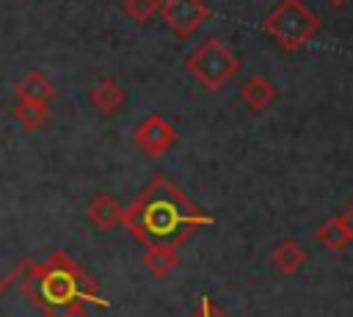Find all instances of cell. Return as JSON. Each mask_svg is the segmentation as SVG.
Segmentation results:
<instances>
[{"label":"cell","instance_id":"6da1fadb","mask_svg":"<svg viewBox=\"0 0 353 317\" xmlns=\"http://www.w3.org/2000/svg\"><path fill=\"white\" fill-rule=\"evenodd\" d=\"M121 223L146 245H179L193 229L212 226V218L168 179H152L121 212Z\"/></svg>","mask_w":353,"mask_h":317},{"label":"cell","instance_id":"7a4b0ae2","mask_svg":"<svg viewBox=\"0 0 353 317\" xmlns=\"http://www.w3.org/2000/svg\"><path fill=\"white\" fill-rule=\"evenodd\" d=\"M41 295L47 298V309L50 317H69L72 311H77L80 300L85 295H91V289H85L80 270L61 256H52L41 270H39V281Z\"/></svg>","mask_w":353,"mask_h":317},{"label":"cell","instance_id":"3957f363","mask_svg":"<svg viewBox=\"0 0 353 317\" xmlns=\"http://www.w3.org/2000/svg\"><path fill=\"white\" fill-rule=\"evenodd\" d=\"M262 28L268 36H273L279 41V47H284L287 52H295L317 36L320 19L309 6H303V0H281L268 14Z\"/></svg>","mask_w":353,"mask_h":317},{"label":"cell","instance_id":"277c9868","mask_svg":"<svg viewBox=\"0 0 353 317\" xmlns=\"http://www.w3.org/2000/svg\"><path fill=\"white\" fill-rule=\"evenodd\" d=\"M185 66L207 91H218L237 74L240 61L221 39H207L204 44L196 47V52L185 61Z\"/></svg>","mask_w":353,"mask_h":317},{"label":"cell","instance_id":"5b68a950","mask_svg":"<svg viewBox=\"0 0 353 317\" xmlns=\"http://www.w3.org/2000/svg\"><path fill=\"white\" fill-rule=\"evenodd\" d=\"M163 22L176 33V36H190L199 30V25L210 17V8L204 0H163L160 3Z\"/></svg>","mask_w":353,"mask_h":317},{"label":"cell","instance_id":"8992f818","mask_svg":"<svg viewBox=\"0 0 353 317\" xmlns=\"http://www.w3.org/2000/svg\"><path fill=\"white\" fill-rule=\"evenodd\" d=\"M132 143L141 146L149 157H160L176 143V130H174V124L168 119H163L160 113H152L135 127Z\"/></svg>","mask_w":353,"mask_h":317},{"label":"cell","instance_id":"52a82bcc","mask_svg":"<svg viewBox=\"0 0 353 317\" xmlns=\"http://www.w3.org/2000/svg\"><path fill=\"white\" fill-rule=\"evenodd\" d=\"M14 96L17 99H25V102H39V105H50L52 96H55V85L36 69L25 72L17 85H14Z\"/></svg>","mask_w":353,"mask_h":317},{"label":"cell","instance_id":"ba28073f","mask_svg":"<svg viewBox=\"0 0 353 317\" xmlns=\"http://www.w3.org/2000/svg\"><path fill=\"white\" fill-rule=\"evenodd\" d=\"M240 99H243L251 110H265V108H270V105L279 99V88H276L268 77L251 74V77L240 85Z\"/></svg>","mask_w":353,"mask_h":317},{"label":"cell","instance_id":"9c48e42d","mask_svg":"<svg viewBox=\"0 0 353 317\" xmlns=\"http://www.w3.org/2000/svg\"><path fill=\"white\" fill-rule=\"evenodd\" d=\"M121 212H124V209H121L110 196H105V193H97V196L88 201V207H85L88 221H91L99 232H108V229L119 226V223H121Z\"/></svg>","mask_w":353,"mask_h":317},{"label":"cell","instance_id":"30bf717a","mask_svg":"<svg viewBox=\"0 0 353 317\" xmlns=\"http://www.w3.org/2000/svg\"><path fill=\"white\" fill-rule=\"evenodd\" d=\"M124 88L116 83V80H99V83H94L91 85V91H88V102L97 108V110H102V113H116V110H121V105H124Z\"/></svg>","mask_w":353,"mask_h":317},{"label":"cell","instance_id":"8fae6325","mask_svg":"<svg viewBox=\"0 0 353 317\" xmlns=\"http://www.w3.org/2000/svg\"><path fill=\"white\" fill-rule=\"evenodd\" d=\"M270 262H273V267L276 270H281V273H298L301 267H303V262H306V251L295 243V240H281L273 251H270Z\"/></svg>","mask_w":353,"mask_h":317},{"label":"cell","instance_id":"7c38bea8","mask_svg":"<svg viewBox=\"0 0 353 317\" xmlns=\"http://www.w3.org/2000/svg\"><path fill=\"white\" fill-rule=\"evenodd\" d=\"M176 265H179L176 245H146L143 267H146L152 276H168Z\"/></svg>","mask_w":353,"mask_h":317},{"label":"cell","instance_id":"4fadbf2b","mask_svg":"<svg viewBox=\"0 0 353 317\" xmlns=\"http://www.w3.org/2000/svg\"><path fill=\"white\" fill-rule=\"evenodd\" d=\"M14 121L22 124L28 132L41 130V127L50 121V105H39V102L17 99V105H14Z\"/></svg>","mask_w":353,"mask_h":317},{"label":"cell","instance_id":"5bb4252c","mask_svg":"<svg viewBox=\"0 0 353 317\" xmlns=\"http://www.w3.org/2000/svg\"><path fill=\"white\" fill-rule=\"evenodd\" d=\"M317 243L328 251H345L350 245V234L342 223V218H328L320 229H317Z\"/></svg>","mask_w":353,"mask_h":317},{"label":"cell","instance_id":"9a60e30c","mask_svg":"<svg viewBox=\"0 0 353 317\" xmlns=\"http://www.w3.org/2000/svg\"><path fill=\"white\" fill-rule=\"evenodd\" d=\"M121 8L130 19L146 22L149 17H154L160 11V0H121Z\"/></svg>","mask_w":353,"mask_h":317},{"label":"cell","instance_id":"2e32d148","mask_svg":"<svg viewBox=\"0 0 353 317\" xmlns=\"http://www.w3.org/2000/svg\"><path fill=\"white\" fill-rule=\"evenodd\" d=\"M193 317H226V314L212 303V298H210V295H201V298H199V303H196Z\"/></svg>","mask_w":353,"mask_h":317},{"label":"cell","instance_id":"e0dca14e","mask_svg":"<svg viewBox=\"0 0 353 317\" xmlns=\"http://www.w3.org/2000/svg\"><path fill=\"white\" fill-rule=\"evenodd\" d=\"M339 218H342V223H345V229H347V234H350V243H353V204H350Z\"/></svg>","mask_w":353,"mask_h":317},{"label":"cell","instance_id":"ac0fdd59","mask_svg":"<svg viewBox=\"0 0 353 317\" xmlns=\"http://www.w3.org/2000/svg\"><path fill=\"white\" fill-rule=\"evenodd\" d=\"M328 3H345V0H328Z\"/></svg>","mask_w":353,"mask_h":317}]
</instances>
